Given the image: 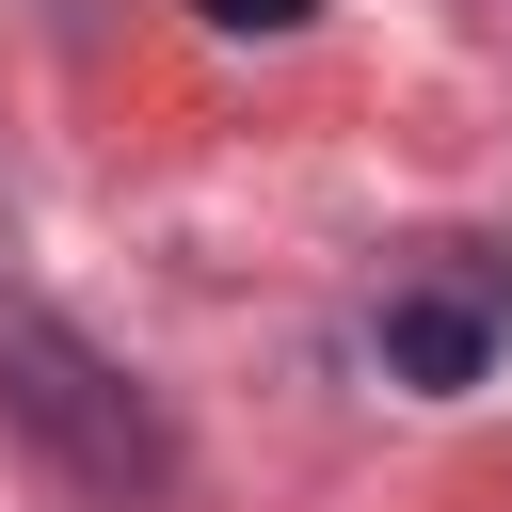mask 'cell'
I'll return each mask as SVG.
<instances>
[{"label":"cell","mask_w":512,"mask_h":512,"mask_svg":"<svg viewBox=\"0 0 512 512\" xmlns=\"http://www.w3.org/2000/svg\"><path fill=\"white\" fill-rule=\"evenodd\" d=\"M0 432L80 496V512H160L176 496V416L32 288H0Z\"/></svg>","instance_id":"1"},{"label":"cell","mask_w":512,"mask_h":512,"mask_svg":"<svg viewBox=\"0 0 512 512\" xmlns=\"http://www.w3.org/2000/svg\"><path fill=\"white\" fill-rule=\"evenodd\" d=\"M480 368H496V256H448V272L384 288V384H416V400H464Z\"/></svg>","instance_id":"2"},{"label":"cell","mask_w":512,"mask_h":512,"mask_svg":"<svg viewBox=\"0 0 512 512\" xmlns=\"http://www.w3.org/2000/svg\"><path fill=\"white\" fill-rule=\"evenodd\" d=\"M192 16H208V32H304L320 0H192Z\"/></svg>","instance_id":"3"}]
</instances>
